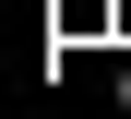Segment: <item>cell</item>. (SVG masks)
<instances>
[{
	"instance_id": "1",
	"label": "cell",
	"mask_w": 131,
	"mask_h": 119,
	"mask_svg": "<svg viewBox=\"0 0 131 119\" xmlns=\"http://www.w3.org/2000/svg\"><path fill=\"white\" fill-rule=\"evenodd\" d=\"M48 36H119V0H48Z\"/></svg>"
},
{
	"instance_id": "2",
	"label": "cell",
	"mask_w": 131,
	"mask_h": 119,
	"mask_svg": "<svg viewBox=\"0 0 131 119\" xmlns=\"http://www.w3.org/2000/svg\"><path fill=\"white\" fill-rule=\"evenodd\" d=\"M107 119H131V60H119V83H107Z\"/></svg>"
},
{
	"instance_id": "3",
	"label": "cell",
	"mask_w": 131,
	"mask_h": 119,
	"mask_svg": "<svg viewBox=\"0 0 131 119\" xmlns=\"http://www.w3.org/2000/svg\"><path fill=\"white\" fill-rule=\"evenodd\" d=\"M119 48H131V0H119Z\"/></svg>"
}]
</instances>
